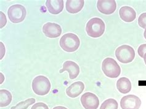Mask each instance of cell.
Returning <instances> with one entry per match:
<instances>
[{
    "instance_id": "2e32d148",
    "label": "cell",
    "mask_w": 146,
    "mask_h": 109,
    "mask_svg": "<svg viewBox=\"0 0 146 109\" xmlns=\"http://www.w3.org/2000/svg\"><path fill=\"white\" fill-rule=\"evenodd\" d=\"M117 89L122 94H127L130 92L132 88L131 82L129 78L126 77H121L117 82Z\"/></svg>"
},
{
    "instance_id": "30bf717a",
    "label": "cell",
    "mask_w": 146,
    "mask_h": 109,
    "mask_svg": "<svg viewBox=\"0 0 146 109\" xmlns=\"http://www.w3.org/2000/svg\"><path fill=\"white\" fill-rule=\"evenodd\" d=\"M43 32L46 36L49 38H57L61 35L62 28L58 24L48 22L43 25Z\"/></svg>"
},
{
    "instance_id": "52a82bcc",
    "label": "cell",
    "mask_w": 146,
    "mask_h": 109,
    "mask_svg": "<svg viewBox=\"0 0 146 109\" xmlns=\"http://www.w3.org/2000/svg\"><path fill=\"white\" fill-rule=\"evenodd\" d=\"M81 103L85 109H97L99 106V100L94 93L87 92L81 97Z\"/></svg>"
},
{
    "instance_id": "ffe728a7",
    "label": "cell",
    "mask_w": 146,
    "mask_h": 109,
    "mask_svg": "<svg viewBox=\"0 0 146 109\" xmlns=\"http://www.w3.org/2000/svg\"><path fill=\"white\" fill-rule=\"evenodd\" d=\"M138 24L142 28L145 29L146 28V12L143 13L140 15L138 18Z\"/></svg>"
},
{
    "instance_id": "4fadbf2b",
    "label": "cell",
    "mask_w": 146,
    "mask_h": 109,
    "mask_svg": "<svg viewBox=\"0 0 146 109\" xmlns=\"http://www.w3.org/2000/svg\"><path fill=\"white\" fill-rule=\"evenodd\" d=\"M84 89V85L82 82H76L69 86L66 89V94L67 96L72 98L80 96Z\"/></svg>"
},
{
    "instance_id": "ba28073f",
    "label": "cell",
    "mask_w": 146,
    "mask_h": 109,
    "mask_svg": "<svg viewBox=\"0 0 146 109\" xmlns=\"http://www.w3.org/2000/svg\"><path fill=\"white\" fill-rule=\"evenodd\" d=\"M141 106V99L135 95L125 96L120 101V106L122 109H139Z\"/></svg>"
},
{
    "instance_id": "7402d4cb",
    "label": "cell",
    "mask_w": 146,
    "mask_h": 109,
    "mask_svg": "<svg viewBox=\"0 0 146 109\" xmlns=\"http://www.w3.org/2000/svg\"><path fill=\"white\" fill-rule=\"evenodd\" d=\"M31 109H49L48 106L43 102H38L34 104Z\"/></svg>"
},
{
    "instance_id": "9a60e30c",
    "label": "cell",
    "mask_w": 146,
    "mask_h": 109,
    "mask_svg": "<svg viewBox=\"0 0 146 109\" xmlns=\"http://www.w3.org/2000/svg\"><path fill=\"white\" fill-rule=\"evenodd\" d=\"M84 4L83 0H67L65 7L68 12L76 14L82 10Z\"/></svg>"
},
{
    "instance_id": "44dd1931",
    "label": "cell",
    "mask_w": 146,
    "mask_h": 109,
    "mask_svg": "<svg viewBox=\"0 0 146 109\" xmlns=\"http://www.w3.org/2000/svg\"><path fill=\"white\" fill-rule=\"evenodd\" d=\"M137 53L140 57L144 58L145 55L146 54V44L141 45L137 49Z\"/></svg>"
},
{
    "instance_id": "5bb4252c",
    "label": "cell",
    "mask_w": 146,
    "mask_h": 109,
    "mask_svg": "<svg viewBox=\"0 0 146 109\" xmlns=\"http://www.w3.org/2000/svg\"><path fill=\"white\" fill-rule=\"evenodd\" d=\"M46 6L49 13L57 15L60 14L64 9L63 0H47Z\"/></svg>"
},
{
    "instance_id": "4316f807",
    "label": "cell",
    "mask_w": 146,
    "mask_h": 109,
    "mask_svg": "<svg viewBox=\"0 0 146 109\" xmlns=\"http://www.w3.org/2000/svg\"><path fill=\"white\" fill-rule=\"evenodd\" d=\"M144 63H145V65H146V54L145 55V56H144Z\"/></svg>"
},
{
    "instance_id": "ac0fdd59",
    "label": "cell",
    "mask_w": 146,
    "mask_h": 109,
    "mask_svg": "<svg viewBox=\"0 0 146 109\" xmlns=\"http://www.w3.org/2000/svg\"><path fill=\"white\" fill-rule=\"evenodd\" d=\"M118 105L117 101L114 99H109L104 102L100 109H118Z\"/></svg>"
},
{
    "instance_id": "5b68a950",
    "label": "cell",
    "mask_w": 146,
    "mask_h": 109,
    "mask_svg": "<svg viewBox=\"0 0 146 109\" xmlns=\"http://www.w3.org/2000/svg\"><path fill=\"white\" fill-rule=\"evenodd\" d=\"M115 56L120 63L127 64L132 62L135 58V51L132 47L123 45L115 50Z\"/></svg>"
},
{
    "instance_id": "603a6c76",
    "label": "cell",
    "mask_w": 146,
    "mask_h": 109,
    "mask_svg": "<svg viewBox=\"0 0 146 109\" xmlns=\"http://www.w3.org/2000/svg\"><path fill=\"white\" fill-rule=\"evenodd\" d=\"M0 14H1V28H2L3 27H4L5 26L6 22H7V20H6V18L5 14L1 12H0Z\"/></svg>"
},
{
    "instance_id": "484cf974",
    "label": "cell",
    "mask_w": 146,
    "mask_h": 109,
    "mask_svg": "<svg viewBox=\"0 0 146 109\" xmlns=\"http://www.w3.org/2000/svg\"><path fill=\"white\" fill-rule=\"evenodd\" d=\"M144 38L146 39V28L145 29V31L144 33Z\"/></svg>"
},
{
    "instance_id": "d4e9b609",
    "label": "cell",
    "mask_w": 146,
    "mask_h": 109,
    "mask_svg": "<svg viewBox=\"0 0 146 109\" xmlns=\"http://www.w3.org/2000/svg\"><path fill=\"white\" fill-rule=\"evenodd\" d=\"M0 74H1V84H2L4 80H5V77H4V76L2 73H0Z\"/></svg>"
},
{
    "instance_id": "7a4b0ae2",
    "label": "cell",
    "mask_w": 146,
    "mask_h": 109,
    "mask_svg": "<svg viewBox=\"0 0 146 109\" xmlns=\"http://www.w3.org/2000/svg\"><path fill=\"white\" fill-rule=\"evenodd\" d=\"M60 46L65 52H74L80 47L79 37L74 33H67L64 35L59 41Z\"/></svg>"
},
{
    "instance_id": "277c9868",
    "label": "cell",
    "mask_w": 146,
    "mask_h": 109,
    "mask_svg": "<svg viewBox=\"0 0 146 109\" xmlns=\"http://www.w3.org/2000/svg\"><path fill=\"white\" fill-rule=\"evenodd\" d=\"M102 70L107 77L112 78L118 77L120 75L121 68L115 60L107 58L102 63Z\"/></svg>"
},
{
    "instance_id": "e0dca14e",
    "label": "cell",
    "mask_w": 146,
    "mask_h": 109,
    "mask_svg": "<svg viewBox=\"0 0 146 109\" xmlns=\"http://www.w3.org/2000/svg\"><path fill=\"white\" fill-rule=\"evenodd\" d=\"M13 99L11 93L6 89L0 90V106L5 107L11 104Z\"/></svg>"
},
{
    "instance_id": "9c48e42d",
    "label": "cell",
    "mask_w": 146,
    "mask_h": 109,
    "mask_svg": "<svg viewBox=\"0 0 146 109\" xmlns=\"http://www.w3.org/2000/svg\"><path fill=\"white\" fill-rule=\"evenodd\" d=\"M97 8L100 12L110 15L117 9V3L115 0H99L97 2Z\"/></svg>"
},
{
    "instance_id": "8992f818",
    "label": "cell",
    "mask_w": 146,
    "mask_h": 109,
    "mask_svg": "<svg viewBox=\"0 0 146 109\" xmlns=\"http://www.w3.org/2000/svg\"><path fill=\"white\" fill-rule=\"evenodd\" d=\"M9 20L14 23L23 22L25 18L27 11L24 6L21 5H14L10 6L7 11Z\"/></svg>"
},
{
    "instance_id": "cb8c5ba5",
    "label": "cell",
    "mask_w": 146,
    "mask_h": 109,
    "mask_svg": "<svg viewBox=\"0 0 146 109\" xmlns=\"http://www.w3.org/2000/svg\"><path fill=\"white\" fill-rule=\"evenodd\" d=\"M52 109H68V108L63 106H57V107H54Z\"/></svg>"
},
{
    "instance_id": "8fae6325",
    "label": "cell",
    "mask_w": 146,
    "mask_h": 109,
    "mask_svg": "<svg viewBox=\"0 0 146 109\" xmlns=\"http://www.w3.org/2000/svg\"><path fill=\"white\" fill-rule=\"evenodd\" d=\"M67 71L69 74V77L71 80H74L80 74V67L74 61H67L64 65L62 69L60 71V73Z\"/></svg>"
},
{
    "instance_id": "6da1fadb",
    "label": "cell",
    "mask_w": 146,
    "mask_h": 109,
    "mask_svg": "<svg viewBox=\"0 0 146 109\" xmlns=\"http://www.w3.org/2000/svg\"><path fill=\"white\" fill-rule=\"evenodd\" d=\"M105 29L104 22L101 18L98 17L91 18L88 21L86 26V31L88 35L93 38H98L102 36Z\"/></svg>"
},
{
    "instance_id": "d6986e66",
    "label": "cell",
    "mask_w": 146,
    "mask_h": 109,
    "mask_svg": "<svg viewBox=\"0 0 146 109\" xmlns=\"http://www.w3.org/2000/svg\"><path fill=\"white\" fill-rule=\"evenodd\" d=\"M35 99L34 98H30L18 103L16 106L11 107V109H27L31 105L35 104Z\"/></svg>"
},
{
    "instance_id": "7c38bea8",
    "label": "cell",
    "mask_w": 146,
    "mask_h": 109,
    "mask_svg": "<svg viewBox=\"0 0 146 109\" xmlns=\"http://www.w3.org/2000/svg\"><path fill=\"white\" fill-rule=\"evenodd\" d=\"M119 15L121 19L127 23L133 22L136 17V11L129 6L121 7L119 10Z\"/></svg>"
},
{
    "instance_id": "3957f363",
    "label": "cell",
    "mask_w": 146,
    "mask_h": 109,
    "mask_svg": "<svg viewBox=\"0 0 146 109\" xmlns=\"http://www.w3.org/2000/svg\"><path fill=\"white\" fill-rule=\"evenodd\" d=\"M32 87L33 92L37 95L44 96L49 92L51 85L48 78L43 76H37L32 82Z\"/></svg>"
}]
</instances>
